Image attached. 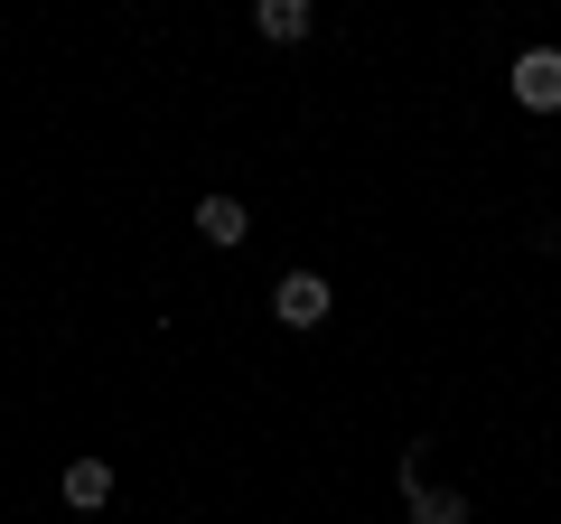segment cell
Wrapping results in <instances>:
<instances>
[{"mask_svg": "<svg viewBox=\"0 0 561 524\" xmlns=\"http://www.w3.org/2000/svg\"><path fill=\"white\" fill-rule=\"evenodd\" d=\"M393 487H402V515H412V524H468V487H431L412 449L393 459Z\"/></svg>", "mask_w": 561, "mask_h": 524, "instance_id": "cell-1", "label": "cell"}, {"mask_svg": "<svg viewBox=\"0 0 561 524\" xmlns=\"http://www.w3.org/2000/svg\"><path fill=\"white\" fill-rule=\"evenodd\" d=\"M66 505H76V515H103V505H113V468L103 459H66Z\"/></svg>", "mask_w": 561, "mask_h": 524, "instance_id": "cell-5", "label": "cell"}, {"mask_svg": "<svg viewBox=\"0 0 561 524\" xmlns=\"http://www.w3.org/2000/svg\"><path fill=\"white\" fill-rule=\"evenodd\" d=\"M309 20H319V0H253V29H262L272 47H300Z\"/></svg>", "mask_w": 561, "mask_h": 524, "instance_id": "cell-4", "label": "cell"}, {"mask_svg": "<svg viewBox=\"0 0 561 524\" xmlns=\"http://www.w3.org/2000/svg\"><path fill=\"white\" fill-rule=\"evenodd\" d=\"M328 309H337V291H328L319 272H280V291H272L280 328H328Z\"/></svg>", "mask_w": 561, "mask_h": 524, "instance_id": "cell-2", "label": "cell"}, {"mask_svg": "<svg viewBox=\"0 0 561 524\" xmlns=\"http://www.w3.org/2000/svg\"><path fill=\"white\" fill-rule=\"evenodd\" d=\"M197 235L216 243V253H234V243L253 235V216H243V197H206V206H197Z\"/></svg>", "mask_w": 561, "mask_h": 524, "instance_id": "cell-6", "label": "cell"}, {"mask_svg": "<svg viewBox=\"0 0 561 524\" xmlns=\"http://www.w3.org/2000/svg\"><path fill=\"white\" fill-rule=\"evenodd\" d=\"M515 103L524 113H561V47H524L515 57Z\"/></svg>", "mask_w": 561, "mask_h": 524, "instance_id": "cell-3", "label": "cell"}]
</instances>
